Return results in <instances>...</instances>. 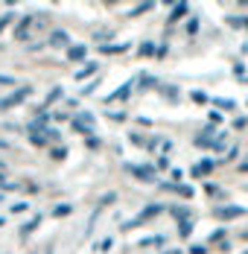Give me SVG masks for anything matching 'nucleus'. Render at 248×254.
<instances>
[{"label":"nucleus","mask_w":248,"mask_h":254,"mask_svg":"<svg viewBox=\"0 0 248 254\" xmlns=\"http://www.w3.org/2000/svg\"><path fill=\"white\" fill-rule=\"evenodd\" d=\"M38 225H41V216H32V219H29V222H26L24 228H21V240H26V237H29V234H32V231L38 228Z\"/></svg>","instance_id":"0eeeda50"},{"label":"nucleus","mask_w":248,"mask_h":254,"mask_svg":"<svg viewBox=\"0 0 248 254\" xmlns=\"http://www.w3.org/2000/svg\"><path fill=\"white\" fill-rule=\"evenodd\" d=\"M240 170H243V173H248V158L243 161V164H240Z\"/></svg>","instance_id":"393cba45"},{"label":"nucleus","mask_w":248,"mask_h":254,"mask_svg":"<svg viewBox=\"0 0 248 254\" xmlns=\"http://www.w3.org/2000/svg\"><path fill=\"white\" fill-rule=\"evenodd\" d=\"M29 94H32V88H21V91H15V94L3 97V100H0V111H3V108H12V105H18V102H24Z\"/></svg>","instance_id":"f03ea898"},{"label":"nucleus","mask_w":248,"mask_h":254,"mask_svg":"<svg viewBox=\"0 0 248 254\" xmlns=\"http://www.w3.org/2000/svg\"><path fill=\"white\" fill-rule=\"evenodd\" d=\"M128 170L140 178V181H155V170H152V167H131V164H128Z\"/></svg>","instance_id":"20e7f679"},{"label":"nucleus","mask_w":248,"mask_h":254,"mask_svg":"<svg viewBox=\"0 0 248 254\" xmlns=\"http://www.w3.org/2000/svg\"><path fill=\"white\" fill-rule=\"evenodd\" d=\"M161 210H164V207H161V204H149L146 210H140V213H137V216H134V219H128V222H125L123 228H125V231L137 228V225H143V222H149V219H152V216H158V213H161Z\"/></svg>","instance_id":"f257e3e1"},{"label":"nucleus","mask_w":248,"mask_h":254,"mask_svg":"<svg viewBox=\"0 0 248 254\" xmlns=\"http://www.w3.org/2000/svg\"><path fill=\"white\" fill-rule=\"evenodd\" d=\"M29 140H32L35 146H47V137H44V131H32V134H29Z\"/></svg>","instance_id":"9b49d317"},{"label":"nucleus","mask_w":248,"mask_h":254,"mask_svg":"<svg viewBox=\"0 0 248 254\" xmlns=\"http://www.w3.org/2000/svg\"><path fill=\"white\" fill-rule=\"evenodd\" d=\"M216 105H222V108H234V100H216Z\"/></svg>","instance_id":"4be33fe9"},{"label":"nucleus","mask_w":248,"mask_h":254,"mask_svg":"<svg viewBox=\"0 0 248 254\" xmlns=\"http://www.w3.org/2000/svg\"><path fill=\"white\" fill-rule=\"evenodd\" d=\"M193 100H196V102H204V100H207V97H204L201 91H193Z\"/></svg>","instance_id":"b1692460"},{"label":"nucleus","mask_w":248,"mask_h":254,"mask_svg":"<svg viewBox=\"0 0 248 254\" xmlns=\"http://www.w3.org/2000/svg\"><path fill=\"white\" fill-rule=\"evenodd\" d=\"M0 149H9V143H6V140H0Z\"/></svg>","instance_id":"a878e982"},{"label":"nucleus","mask_w":248,"mask_h":254,"mask_svg":"<svg viewBox=\"0 0 248 254\" xmlns=\"http://www.w3.org/2000/svg\"><path fill=\"white\" fill-rule=\"evenodd\" d=\"M210 170H213V164L204 161V164H196V167H193V176H204V173H210Z\"/></svg>","instance_id":"1a4fd4ad"},{"label":"nucleus","mask_w":248,"mask_h":254,"mask_svg":"<svg viewBox=\"0 0 248 254\" xmlns=\"http://www.w3.org/2000/svg\"><path fill=\"white\" fill-rule=\"evenodd\" d=\"M0 199H3V196H0Z\"/></svg>","instance_id":"cd10ccee"},{"label":"nucleus","mask_w":248,"mask_h":254,"mask_svg":"<svg viewBox=\"0 0 248 254\" xmlns=\"http://www.w3.org/2000/svg\"><path fill=\"white\" fill-rule=\"evenodd\" d=\"M12 21H15V15H3V18H0V29H3V26H9Z\"/></svg>","instance_id":"6ab92c4d"},{"label":"nucleus","mask_w":248,"mask_h":254,"mask_svg":"<svg viewBox=\"0 0 248 254\" xmlns=\"http://www.w3.org/2000/svg\"><path fill=\"white\" fill-rule=\"evenodd\" d=\"M246 207H216V216L219 219H237V216H246Z\"/></svg>","instance_id":"7ed1b4c3"},{"label":"nucleus","mask_w":248,"mask_h":254,"mask_svg":"<svg viewBox=\"0 0 248 254\" xmlns=\"http://www.w3.org/2000/svg\"><path fill=\"white\" fill-rule=\"evenodd\" d=\"M67 56H70L73 62H76V59H85V47H73V50L67 53Z\"/></svg>","instance_id":"2eb2a0df"},{"label":"nucleus","mask_w":248,"mask_h":254,"mask_svg":"<svg viewBox=\"0 0 248 254\" xmlns=\"http://www.w3.org/2000/svg\"><path fill=\"white\" fill-rule=\"evenodd\" d=\"M187 12V3H181V6H175V12H173V21H178V15H184Z\"/></svg>","instance_id":"a211bd4d"},{"label":"nucleus","mask_w":248,"mask_h":254,"mask_svg":"<svg viewBox=\"0 0 248 254\" xmlns=\"http://www.w3.org/2000/svg\"><path fill=\"white\" fill-rule=\"evenodd\" d=\"M190 254H207V246L204 243H196V246H190Z\"/></svg>","instance_id":"dca6fc26"},{"label":"nucleus","mask_w":248,"mask_h":254,"mask_svg":"<svg viewBox=\"0 0 248 254\" xmlns=\"http://www.w3.org/2000/svg\"><path fill=\"white\" fill-rule=\"evenodd\" d=\"M164 243V237H146V240H140L137 246H161Z\"/></svg>","instance_id":"ddd939ff"},{"label":"nucleus","mask_w":248,"mask_h":254,"mask_svg":"<svg viewBox=\"0 0 248 254\" xmlns=\"http://www.w3.org/2000/svg\"><path fill=\"white\" fill-rule=\"evenodd\" d=\"M64 155H67V149H64V146H62V149H53V158H56V161H62Z\"/></svg>","instance_id":"aec40b11"},{"label":"nucleus","mask_w":248,"mask_h":254,"mask_svg":"<svg viewBox=\"0 0 248 254\" xmlns=\"http://www.w3.org/2000/svg\"><path fill=\"white\" fill-rule=\"evenodd\" d=\"M131 88H134V79H128V82H125V85L120 88V91H114V94L108 97V102H114V100H125V97L131 94Z\"/></svg>","instance_id":"423d86ee"},{"label":"nucleus","mask_w":248,"mask_h":254,"mask_svg":"<svg viewBox=\"0 0 248 254\" xmlns=\"http://www.w3.org/2000/svg\"><path fill=\"white\" fill-rule=\"evenodd\" d=\"M50 44L64 47V44H67V32H64V29H62V32H53V41H50Z\"/></svg>","instance_id":"6e6552de"},{"label":"nucleus","mask_w":248,"mask_h":254,"mask_svg":"<svg viewBox=\"0 0 248 254\" xmlns=\"http://www.w3.org/2000/svg\"><path fill=\"white\" fill-rule=\"evenodd\" d=\"M0 85H15V79H12V76H3V73H0Z\"/></svg>","instance_id":"5701e85b"},{"label":"nucleus","mask_w":248,"mask_h":254,"mask_svg":"<svg viewBox=\"0 0 248 254\" xmlns=\"http://www.w3.org/2000/svg\"><path fill=\"white\" fill-rule=\"evenodd\" d=\"M70 210H73V207H70V204H59V207H56V210H53V216H67V213H70Z\"/></svg>","instance_id":"4468645a"},{"label":"nucleus","mask_w":248,"mask_h":254,"mask_svg":"<svg viewBox=\"0 0 248 254\" xmlns=\"http://www.w3.org/2000/svg\"><path fill=\"white\" fill-rule=\"evenodd\" d=\"M91 73H97V64H88V67H82V70H76V79L82 82L85 76H91Z\"/></svg>","instance_id":"f8f14e48"},{"label":"nucleus","mask_w":248,"mask_h":254,"mask_svg":"<svg viewBox=\"0 0 248 254\" xmlns=\"http://www.w3.org/2000/svg\"><path fill=\"white\" fill-rule=\"evenodd\" d=\"M111 243H114V240H111V237H105V240L99 243L97 249H99V252H108V249H111Z\"/></svg>","instance_id":"f3484780"},{"label":"nucleus","mask_w":248,"mask_h":254,"mask_svg":"<svg viewBox=\"0 0 248 254\" xmlns=\"http://www.w3.org/2000/svg\"><path fill=\"white\" fill-rule=\"evenodd\" d=\"M26 210V202H18V204H12V213H24Z\"/></svg>","instance_id":"412c9836"},{"label":"nucleus","mask_w":248,"mask_h":254,"mask_svg":"<svg viewBox=\"0 0 248 254\" xmlns=\"http://www.w3.org/2000/svg\"><path fill=\"white\" fill-rule=\"evenodd\" d=\"M164 254H184V252H164Z\"/></svg>","instance_id":"bb28decb"},{"label":"nucleus","mask_w":248,"mask_h":254,"mask_svg":"<svg viewBox=\"0 0 248 254\" xmlns=\"http://www.w3.org/2000/svg\"><path fill=\"white\" fill-rule=\"evenodd\" d=\"M29 26H32V15H26V18H21V24H18V29H15V38H18V41H24V38H26Z\"/></svg>","instance_id":"39448f33"},{"label":"nucleus","mask_w":248,"mask_h":254,"mask_svg":"<svg viewBox=\"0 0 248 254\" xmlns=\"http://www.w3.org/2000/svg\"><path fill=\"white\" fill-rule=\"evenodd\" d=\"M178 234H181V237H184V240H187V237H190V234H193V222H190V219H184V222H181V225H178Z\"/></svg>","instance_id":"9d476101"},{"label":"nucleus","mask_w":248,"mask_h":254,"mask_svg":"<svg viewBox=\"0 0 248 254\" xmlns=\"http://www.w3.org/2000/svg\"><path fill=\"white\" fill-rule=\"evenodd\" d=\"M0 167H3V164H0Z\"/></svg>","instance_id":"c85d7f7f"}]
</instances>
